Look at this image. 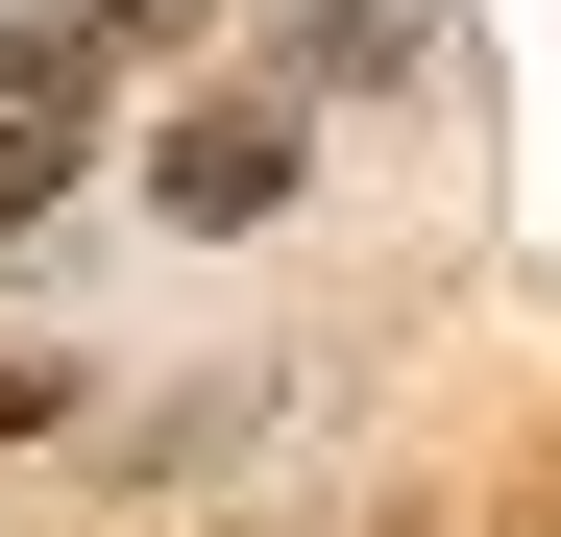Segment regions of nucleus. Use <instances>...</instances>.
I'll list each match as a JSON object with an SVG mask.
<instances>
[{
  "label": "nucleus",
  "instance_id": "obj_2",
  "mask_svg": "<svg viewBox=\"0 0 561 537\" xmlns=\"http://www.w3.org/2000/svg\"><path fill=\"white\" fill-rule=\"evenodd\" d=\"M73 171V123H0V244H25V196Z\"/></svg>",
  "mask_w": 561,
  "mask_h": 537
},
{
  "label": "nucleus",
  "instance_id": "obj_1",
  "mask_svg": "<svg viewBox=\"0 0 561 537\" xmlns=\"http://www.w3.org/2000/svg\"><path fill=\"white\" fill-rule=\"evenodd\" d=\"M147 196L171 220H268V196H294V99H196V123L147 147Z\"/></svg>",
  "mask_w": 561,
  "mask_h": 537
},
{
  "label": "nucleus",
  "instance_id": "obj_3",
  "mask_svg": "<svg viewBox=\"0 0 561 537\" xmlns=\"http://www.w3.org/2000/svg\"><path fill=\"white\" fill-rule=\"evenodd\" d=\"M73 415V367H49V342H25V367H0V439H49Z\"/></svg>",
  "mask_w": 561,
  "mask_h": 537
}]
</instances>
